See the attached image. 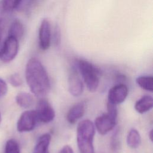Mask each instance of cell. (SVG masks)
<instances>
[{
  "label": "cell",
  "instance_id": "30bf717a",
  "mask_svg": "<svg viewBox=\"0 0 153 153\" xmlns=\"http://www.w3.org/2000/svg\"><path fill=\"white\" fill-rule=\"evenodd\" d=\"M68 90L71 95L78 97L81 95L84 90L82 81L76 71H72L68 77Z\"/></svg>",
  "mask_w": 153,
  "mask_h": 153
},
{
  "label": "cell",
  "instance_id": "d4e9b609",
  "mask_svg": "<svg viewBox=\"0 0 153 153\" xmlns=\"http://www.w3.org/2000/svg\"><path fill=\"white\" fill-rule=\"evenodd\" d=\"M4 10L3 8V7H2V2L1 1H0V20H1V17L2 16V14L4 13Z\"/></svg>",
  "mask_w": 153,
  "mask_h": 153
},
{
  "label": "cell",
  "instance_id": "7402d4cb",
  "mask_svg": "<svg viewBox=\"0 0 153 153\" xmlns=\"http://www.w3.org/2000/svg\"><path fill=\"white\" fill-rule=\"evenodd\" d=\"M7 90L8 87L6 82L4 79L0 78V97L4 96L7 93Z\"/></svg>",
  "mask_w": 153,
  "mask_h": 153
},
{
  "label": "cell",
  "instance_id": "6da1fadb",
  "mask_svg": "<svg viewBox=\"0 0 153 153\" xmlns=\"http://www.w3.org/2000/svg\"><path fill=\"white\" fill-rule=\"evenodd\" d=\"M25 78L30 91L36 97L43 98L51 87L48 73L42 63L35 57L30 58L25 69Z\"/></svg>",
  "mask_w": 153,
  "mask_h": 153
},
{
  "label": "cell",
  "instance_id": "ffe728a7",
  "mask_svg": "<svg viewBox=\"0 0 153 153\" xmlns=\"http://www.w3.org/2000/svg\"><path fill=\"white\" fill-rule=\"evenodd\" d=\"M8 82L9 83L14 87H18L22 85L23 80L19 74L15 73L11 74L8 77Z\"/></svg>",
  "mask_w": 153,
  "mask_h": 153
},
{
  "label": "cell",
  "instance_id": "4316f807",
  "mask_svg": "<svg viewBox=\"0 0 153 153\" xmlns=\"http://www.w3.org/2000/svg\"><path fill=\"white\" fill-rule=\"evenodd\" d=\"M1 120H2V117H1V112H0V123H1Z\"/></svg>",
  "mask_w": 153,
  "mask_h": 153
},
{
  "label": "cell",
  "instance_id": "9a60e30c",
  "mask_svg": "<svg viewBox=\"0 0 153 153\" xmlns=\"http://www.w3.org/2000/svg\"><path fill=\"white\" fill-rule=\"evenodd\" d=\"M24 33V27L22 23L16 19L11 23L8 32V36H11L16 38L19 41L22 38Z\"/></svg>",
  "mask_w": 153,
  "mask_h": 153
},
{
  "label": "cell",
  "instance_id": "7c38bea8",
  "mask_svg": "<svg viewBox=\"0 0 153 153\" xmlns=\"http://www.w3.org/2000/svg\"><path fill=\"white\" fill-rule=\"evenodd\" d=\"M51 140L50 133H46L39 137L32 153H50L49 145Z\"/></svg>",
  "mask_w": 153,
  "mask_h": 153
},
{
  "label": "cell",
  "instance_id": "e0dca14e",
  "mask_svg": "<svg viewBox=\"0 0 153 153\" xmlns=\"http://www.w3.org/2000/svg\"><path fill=\"white\" fill-rule=\"evenodd\" d=\"M137 84L142 89L152 92L153 90V77L150 75L139 76L136 79Z\"/></svg>",
  "mask_w": 153,
  "mask_h": 153
},
{
  "label": "cell",
  "instance_id": "cb8c5ba5",
  "mask_svg": "<svg viewBox=\"0 0 153 153\" xmlns=\"http://www.w3.org/2000/svg\"><path fill=\"white\" fill-rule=\"evenodd\" d=\"M59 153H74L72 148L69 145H65L64 146Z\"/></svg>",
  "mask_w": 153,
  "mask_h": 153
},
{
  "label": "cell",
  "instance_id": "ba28073f",
  "mask_svg": "<svg viewBox=\"0 0 153 153\" xmlns=\"http://www.w3.org/2000/svg\"><path fill=\"white\" fill-rule=\"evenodd\" d=\"M128 89L124 84H118L108 91V102L117 105L123 103L128 96Z\"/></svg>",
  "mask_w": 153,
  "mask_h": 153
},
{
  "label": "cell",
  "instance_id": "ac0fdd59",
  "mask_svg": "<svg viewBox=\"0 0 153 153\" xmlns=\"http://www.w3.org/2000/svg\"><path fill=\"white\" fill-rule=\"evenodd\" d=\"M4 153H20L18 142L13 139L8 140L5 143Z\"/></svg>",
  "mask_w": 153,
  "mask_h": 153
},
{
  "label": "cell",
  "instance_id": "5bb4252c",
  "mask_svg": "<svg viewBox=\"0 0 153 153\" xmlns=\"http://www.w3.org/2000/svg\"><path fill=\"white\" fill-rule=\"evenodd\" d=\"M16 103L21 108H29L31 107L34 103L33 96L27 92L22 91L19 93L16 96Z\"/></svg>",
  "mask_w": 153,
  "mask_h": 153
},
{
  "label": "cell",
  "instance_id": "7a4b0ae2",
  "mask_svg": "<svg viewBox=\"0 0 153 153\" xmlns=\"http://www.w3.org/2000/svg\"><path fill=\"white\" fill-rule=\"evenodd\" d=\"M94 134L95 127L91 121L87 119L79 123L76 128V142L80 153H94Z\"/></svg>",
  "mask_w": 153,
  "mask_h": 153
},
{
  "label": "cell",
  "instance_id": "8fae6325",
  "mask_svg": "<svg viewBox=\"0 0 153 153\" xmlns=\"http://www.w3.org/2000/svg\"><path fill=\"white\" fill-rule=\"evenodd\" d=\"M85 111L83 103H78L72 106L66 115V120L71 124H75L84 114Z\"/></svg>",
  "mask_w": 153,
  "mask_h": 153
},
{
  "label": "cell",
  "instance_id": "44dd1931",
  "mask_svg": "<svg viewBox=\"0 0 153 153\" xmlns=\"http://www.w3.org/2000/svg\"><path fill=\"white\" fill-rule=\"evenodd\" d=\"M118 131H116L111 139V146L112 148L113 149V150H117V148H118V143H119V140H118Z\"/></svg>",
  "mask_w": 153,
  "mask_h": 153
},
{
  "label": "cell",
  "instance_id": "603a6c76",
  "mask_svg": "<svg viewBox=\"0 0 153 153\" xmlns=\"http://www.w3.org/2000/svg\"><path fill=\"white\" fill-rule=\"evenodd\" d=\"M54 41L57 45L60 43V30L58 26L55 27L54 32Z\"/></svg>",
  "mask_w": 153,
  "mask_h": 153
},
{
  "label": "cell",
  "instance_id": "5b68a950",
  "mask_svg": "<svg viewBox=\"0 0 153 153\" xmlns=\"http://www.w3.org/2000/svg\"><path fill=\"white\" fill-rule=\"evenodd\" d=\"M19 48V40L8 36L0 50V60L4 63H9L17 56Z\"/></svg>",
  "mask_w": 153,
  "mask_h": 153
},
{
  "label": "cell",
  "instance_id": "9c48e42d",
  "mask_svg": "<svg viewBox=\"0 0 153 153\" xmlns=\"http://www.w3.org/2000/svg\"><path fill=\"white\" fill-rule=\"evenodd\" d=\"M51 24L47 19H44L39 29V45L42 50L49 48L51 44Z\"/></svg>",
  "mask_w": 153,
  "mask_h": 153
},
{
  "label": "cell",
  "instance_id": "52a82bcc",
  "mask_svg": "<svg viewBox=\"0 0 153 153\" xmlns=\"http://www.w3.org/2000/svg\"><path fill=\"white\" fill-rule=\"evenodd\" d=\"M38 122L48 123L52 121L56 116L55 111L50 103L45 99L41 98L38 102L35 109Z\"/></svg>",
  "mask_w": 153,
  "mask_h": 153
},
{
  "label": "cell",
  "instance_id": "277c9868",
  "mask_svg": "<svg viewBox=\"0 0 153 153\" xmlns=\"http://www.w3.org/2000/svg\"><path fill=\"white\" fill-rule=\"evenodd\" d=\"M107 113L98 116L94 121L95 129L102 135L106 134L115 127L118 111L117 105L107 103Z\"/></svg>",
  "mask_w": 153,
  "mask_h": 153
},
{
  "label": "cell",
  "instance_id": "3957f363",
  "mask_svg": "<svg viewBox=\"0 0 153 153\" xmlns=\"http://www.w3.org/2000/svg\"><path fill=\"white\" fill-rule=\"evenodd\" d=\"M78 71L90 92H95L99 85V70L90 62L79 59L77 62Z\"/></svg>",
  "mask_w": 153,
  "mask_h": 153
},
{
  "label": "cell",
  "instance_id": "4fadbf2b",
  "mask_svg": "<svg viewBox=\"0 0 153 153\" xmlns=\"http://www.w3.org/2000/svg\"><path fill=\"white\" fill-rule=\"evenodd\" d=\"M153 100L152 96L145 95L137 100L134 104L135 110L139 114H144L152 108Z\"/></svg>",
  "mask_w": 153,
  "mask_h": 153
},
{
  "label": "cell",
  "instance_id": "d6986e66",
  "mask_svg": "<svg viewBox=\"0 0 153 153\" xmlns=\"http://www.w3.org/2000/svg\"><path fill=\"white\" fill-rule=\"evenodd\" d=\"M23 0H2L4 11H11L16 9Z\"/></svg>",
  "mask_w": 153,
  "mask_h": 153
},
{
  "label": "cell",
  "instance_id": "8992f818",
  "mask_svg": "<svg viewBox=\"0 0 153 153\" xmlns=\"http://www.w3.org/2000/svg\"><path fill=\"white\" fill-rule=\"evenodd\" d=\"M38 120L35 110H27L20 116L17 123V130L19 132H28L34 129Z\"/></svg>",
  "mask_w": 153,
  "mask_h": 153
},
{
  "label": "cell",
  "instance_id": "2e32d148",
  "mask_svg": "<svg viewBox=\"0 0 153 153\" xmlns=\"http://www.w3.org/2000/svg\"><path fill=\"white\" fill-rule=\"evenodd\" d=\"M127 145L132 148H138L141 143V137L139 132L136 128H131L128 132L127 136Z\"/></svg>",
  "mask_w": 153,
  "mask_h": 153
},
{
  "label": "cell",
  "instance_id": "484cf974",
  "mask_svg": "<svg viewBox=\"0 0 153 153\" xmlns=\"http://www.w3.org/2000/svg\"><path fill=\"white\" fill-rule=\"evenodd\" d=\"M149 137L150 140L152 142V130H151L149 133Z\"/></svg>",
  "mask_w": 153,
  "mask_h": 153
}]
</instances>
